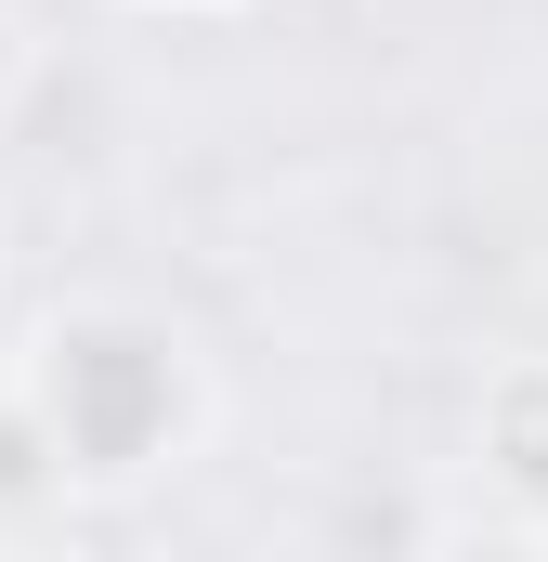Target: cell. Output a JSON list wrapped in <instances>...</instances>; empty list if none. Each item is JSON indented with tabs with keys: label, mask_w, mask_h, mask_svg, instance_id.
I'll list each match as a JSON object with an SVG mask.
<instances>
[{
	"label": "cell",
	"mask_w": 548,
	"mask_h": 562,
	"mask_svg": "<svg viewBox=\"0 0 548 562\" xmlns=\"http://www.w3.org/2000/svg\"><path fill=\"white\" fill-rule=\"evenodd\" d=\"M13 393L39 406V431H53V458H66L79 497L157 484V471L196 445V419H209L196 353H183L157 314H132V301H66V314H39L26 353H13Z\"/></svg>",
	"instance_id": "obj_1"
},
{
	"label": "cell",
	"mask_w": 548,
	"mask_h": 562,
	"mask_svg": "<svg viewBox=\"0 0 548 562\" xmlns=\"http://www.w3.org/2000/svg\"><path fill=\"white\" fill-rule=\"evenodd\" d=\"M470 445H483V471H496V484H523V497L548 510V353H523V367H496V380H483Z\"/></svg>",
	"instance_id": "obj_2"
}]
</instances>
